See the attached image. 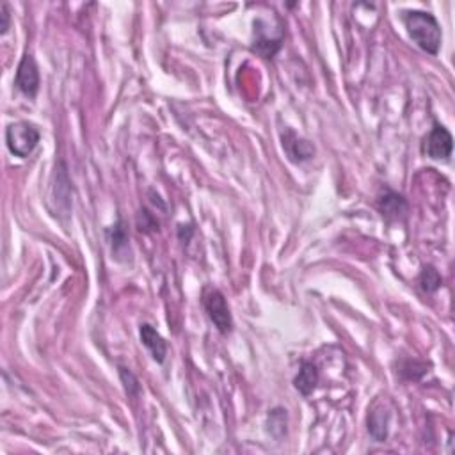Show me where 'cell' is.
<instances>
[{"instance_id": "5bb4252c", "label": "cell", "mask_w": 455, "mask_h": 455, "mask_svg": "<svg viewBox=\"0 0 455 455\" xmlns=\"http://www.w3.org/2000/svg\"><path fill=\"white\" fill-rule=\"evenodd\" d=\"M120 376L124 383V390H127L128 395H136L139 392V384H137V379L132 376V372H128L127 369H120Z\"/></svg>"}, {"instance_id": "2e32d148", "label": "cell", "mask_w": 455, "mask_h": 455, "mask_svg": "<svg viewBox=\"0 0 455 455\" xmlns=\"http://www.w3.org/2000/svg\"><path fill=\"white\" fill-rule=\"evenodd\" d=\"M0 18H2V23H0V34L4 36L9 30V25H11V15H9L8 4L0 6Z\"/></svg>"}, {"instance_id": "3957f363", "label": "cell", "mask_w": 455, "mask_h": 455, "mask_svg": "<svg viewBox=\"0 0 455 455\" xmlns=\"http://www.w3.org/2000/svg\"><path fill=\"white\" fill-rule=\"evenodd\" d=\"M203 306L221 335H228V333H231V329H233V319H231L230 308H228V302H226L224 295H222L219 290L215 288L205 290Z\"/></svg>"}, {"instance_id": "9c48e42d", "label": "cell", "mask_w": 455, "mask_h": 455, "mask_svg": "<svg viewBox=\"0 0 455 455\" xmlns=\"http://www.w3.org/2000/svg\"><path fill=\"white\" fill-rule=\"evenodd\" d=\"M316 384H319V370H316V366L313 363H302L297 377L294 379L295 390L305 397H308L315 392Z\"/></svg>"}, {"instance_id": "52a82bcc", "label": "cell", "mask_w": 455, "mask_h": 455, "mask_svg": "<svg viewBox=\"0 0 455 455\" xmlns=\"http://www.w3.org/2000/svg\"><path fill=\"white\" fill-rule=\"evenodd\" d=\"M377 208L386 219H402L407 214V201L393 191L383 192L377 198Z\"/></svg>"}, {"instance_id": "5b68a950", "label": "cell", "mask_w": 455, "mask_h": 455, "mask_svg": "<svg viewBox=\"0 0 455 455\" xmlns=\"http://www.w3.org/2000/svg\"><path fill=\"white\" fill-rule=\"evenodd\" d=\"M15 86L20 93H23L29 98H34L39 89V70L32 53H25L16 72Z\"/></svg>"}, {"instance_id": "7a4b0ae2", "label": "cell", "mask_w": 455, "mask_h": 455, "mask_svg": "<svg viewBox=\"0 0 455 455\" xmlns=\"http://www.w3.org/2000/svg\"><path fill=\"white\" fill-rule=\"evenodd\" d=\"M39 137H41V134H39L38 128L32 123H25V121L9 124L8 130H6V143H8L9 151L20 158L29 157L34 151L39 143Z\"/></svg>"}, {"instance_id": "4fadbf2b", "label": "cell", "mask_w": 455, "mask_h": 455, "mask_svg": "<svg viewBox=\"0 0 455 455\" xmlns=\"http://www.w3.org/2000/svg\"><path fill=\"white\" fill-rule=\"evenodd\" d=\"M110 235V242H113V251L120 252L121 249H127L128 245V237L127 231L123 228V221H120L117 224H114L113 228L109 230Z\"/></svg>"}, {"instance_id": "30bf717a", "label": "cell", "mask_w": 455, "mask_h": 455, "mask_svg": "<svg viewBox=\"0 0 455 455\" xmlns=\"http://www.w3.org/2000/svg\"><path fill=\"white\" fill-rule=\"evenodd\" d=\"M387 423L390 416L384 409H376L369 416V430L376 441H384L387 437Z\"/></svg>"}, {"instance_id": "6da1fadb", "label": "cell", "mask_w": 455, "mask_h": 455, "mask_svg": "<svg viewBox=\"0 0 455 455\" xmlns=\"http://www.w3.org/2000/svg\"><path fill=\"white\" fill-rule=\"evenodd\" d=\"M402 18L409 38L423 52L436 56L441 49L443 34H441V27L434 15L425 11H406Z\"/></svg>"}, {"instance_id": "7c38bea8", "label": "cell", "mask_w": 455, "mask_h": 455, "mask_svg": "<svg viewBox=\"0 0 455 455\" xmlns=\"http://www.w3.org/2000/svg\"><path fill=\"white\" fill-rule=\"evenodd\" d=\"M441 283H443V279H441L440 272L436 271L434 267H425L423 271H421L420 274V285L421 288H423V292H427V294H432V292H436L437 288L441 286Z\"/></svg>"}, {"instance_id": "8fae6325", "label": "cell", "mask_w": 455, "mask_h": 455, "mask_svg": "<svg viewBox=\"0 0 455 455\" xmlns=\"http://www.w3.org/2000/svg\"><path fill=\"white\" fill-rule=\"evenodd\" d=\"M292 136V143H283L286 146V151L294 160H308L309 157H313L315 150H313L312 144L308 141H302L299 137H295L294 134H290Z\"/></svg>"}, {"instance_id": "277c9868", "label": "cell", "mask_w": 455, "mask_h": 455, "mask_svg": "<svg viewBox=\"0 0 455 455\" xmlns=\"http://www.w3.org/2000/svg\"><path fill=\"white\" fill-rule=\"evenodd\" d=\"M421 150H423V153H425L427 157L434 158V160H448V157L451 155V150H454L451 134L448 132L443 124L434 123L432 130H430L429 136L423 141Z\"/></svg>"}, {"instance_id": "9a60e30c", "label": "cell", "mask_w": 455, "mask_h": 455, "mask_svg": "<svg viewBox=\"0 0 455 455\" xmlns=\"http://www.w3.org/2000/svg\"><path fill=\"white\" fill-rule=\"evenodd\" d=\"M285 425H286L285 411H283V409L272 411L271 416H269V429H271L272 432H276V429L285 430Z\"/></svg>"}, {"instance_id": "8992f818", "label": "cell", "mask_w": 455, "mask_h": 455, "mask_svg": "<svg viewBox=\"0 0 455 455\" xmlns=\"http://www.w3.org/2000/svg\"><path fill=\"white\" fill-rule=\"evenodd\" d=\"M283 34L274 36L272 32H269V25H265L264 20L255 22V45L252 49L258 53H262L264 57H272L279 49H281Z\"/></svg>"}, {"instance_id": "ba28073f", "label": "cell", "mask_w": 455, "mask_h": 455, "mask_svg": "<svg viewBox=\"0 0 455 455\" xmlns=\"http://www.w3.org/2000/svg\"><path fill=\"white\" fill-rule=\"evenodd\" d=\"M141 340H143L144 345L150 349L155 361L164 363V359H166L167 356V345L166 342H164V338L151 328L150 323H143V326H141Z\"/></svg>"}]
</instances>
